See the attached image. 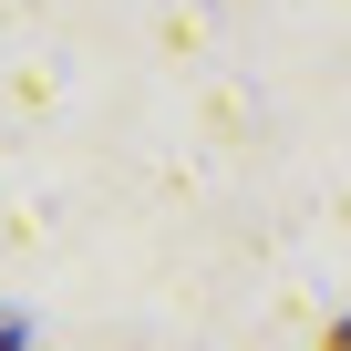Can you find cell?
Instances as JSON below:
<instances>
[{
    "instance_id": "1",
    "label": "cell",
    "mask_w": 351,
    "mask_h": 351,
    "mask_svg": "<svg viewBox=\"0 0 351 351\" xmlns=\"http://www.w3.org/2000/svg\"><path fill=\"white\" fill-rule=\"evenodd\" d=\"M0 351H32V341H21V330H11V320H0Z\"/></svg>"
}]
</instances>
